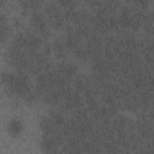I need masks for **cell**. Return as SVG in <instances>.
I'll list each match as a JSON object with an SVG mask.
<instances>
[{
	"label": "cell",
	"mask_w": 154,
	"mask_h": 154,
	"mask_svg": "<svg viewBox=\"0 0 154 154\" xmlns=\"http://www.w3.org/2000/svg\"><path fill=\"white\" fill-rule=\"evenodd\" d=\"M2 79L6 84V87L10 88V90L12 93H14L22 97H24L31 90L28 76L23 71H18L16 73H13V72L5 73Z\"/></svg>",
	"instance_id": "6da1fadb"
},
{
	"label": "cell",
	"mask_w": 154,
	"mask_h": 154,
	"mask_svg": "<svg viewBox=\"0 0 154 154\" xmlns=\"http://www.w3.org/2000/svg\"><path fill=\"white\" fill-rule=\"evenodd\" d=\"M45 16L47 18V23L48 25H51L54 29H60L61 26L65 25V18L63 14V10H60V6L58 5V2L54 1H49L46 6H45Z\"/></svg>",
	"instance_id": "7a4b0ae2"
},
{
	"label": "cell",
	"mask_w": 154,
	"mask_h": 154,
	"mask_svg": "<svg viewBox=\"0 0 154 154\" xmlns=\"http://www.w3.org/2000/svg\"><path fill=\"white\" fill-rule=\"evenodd\" d=\"M30 17H31V23L35 26V29L38 31L40 37H47L49 35V30H48V23L45 13L38 8H36L31 11Z\"/></svg>",
	"instance_id": "3957f363"
},
{
	"label": "cell",
	"mask_w": 154,
	"mask_h": 154,
	"mask_svg": "<svg viewBox=\"0 0 154 154\" xmlns=\"http://www.w3.org/2000/svg\"><path fill=\"white\" fill-rule=\"evenodd\" d=\"M55 69L67 81H71V79H73L77 76V67L72 63H70V61H61V63H59L57 65Z\"/></svg>",
	"instance_id": "277c9868"
},
{
	"label": "cell",
	"mask_w": 154,
	"mask_h": 154,
	"mask_svg": "<svg viewBox=\"0 0 154 154\" xmlns=\"http://www.w3.org/2000/svg\"><path fill=\"white\" fill-rule=\"evenodd\" d=\"M42 99H43L45 102H47V103H49V105H57V103H60V101H61V99H63V95H61V93H60L58 89L52 88V89H49V90L42 96Z\"/></svg>",
	"instance_id": "5b68a950"
},
{
	"label": "cell",
	"mask_w": 154,
	"mask_h": 154,
	"mask_svg": "<svg viewBox=\"0 0 154 154\" xmlns=\"http://www.w3.org/2000/svg\"><path fill=\"white\" fill-rule=\"evenodd\" d=\"M41 144H42V149L45 150L46 154H49V153H52V152L58 150V146H59V144H58L51 136H48V135H45V137H43Z\"/></svg>",
	"instance_id": "8992f818"
},
{
	"label": "cell",
	"mask_w": 154,
	"mask_h": 154,
	"mask_svg": "<svg viewBox=\"0 0 154 154\" xmlns=\"http://www.w3.org/2000/svg\"><path fill=\"white\" fill-rule=\"evenodd\" d=\"M52 48H53V51H54V53H55V55L58 58H65L67 52H69L66 49L65 45H64V41L63 40H58V38L54 40V42L52 45Z\"/></svg>",
	"instance_id": "52a82bcc"
},
{
	"label": "cell",
	"mask_w": 154,
	"mask_h": 154,
	"mask_svg": "<svg viewBox=\"0 0 154 154\" xmlns=\"http://www.w3.org/2000/svg\"><path fill=\"white\" fill-rule=\"evenodd\" d=\"M40 125H41V129L43 130V132H45L46 135H51V134L54 132L55 129H57V126L52 123V120H51L48 117H43V118L41 119Z\"/></svg>",
	"instance_id": "ba28073f"
},
{
	"label": "cell",
	"mask_w": 154,
	"mask_h": 154,
	"mask_svg": "<svg viewBox=\"0 0 154 154\" xmlns=\"http://www.w3.org/2000/svg\"><path fill=\"white\" fill-rule=\"evenodd\" d=\"M48 118L52 120V123H53L57 128H60V126L64 124V122L66 120V119L64 118V116H63L60 112H58V111H51Z\"/></svg>",
	"instance_id": "9c48e42d"
},
{
	"label": "cell",
	"mask_w": 154,
	"mask_h": 154,
	"mask_svg": "<svg viewBox=\"0 0 154 154\" xmlns=\"http://www.w3.org/2000/svg\"><path fill=\"white\" fill-rule=\"evenodd\" d=\"M22 122L17 120V119H13L10 124H8V131L12 134V135H18L20 131H22Z\"/></svg>",
	"instance_id": "30bf717a"
},
{
	"label": "cell",
	"mask_w": 154,
	"mask_h": 154,
	"mask_svg": "<svg viewBox=\"0 0 154 154\" xmlns=\"http://www.w3.org/2000/svg\"><path fill=\"white\" fill-rule=\"evenodd\" d=\"M20 5H22L25 10H31V11H34V10L38 8L40 1H35V0H24V1L20 2Z\"/></svg>",
	"instance_id": "8fae6325"
},
{
	"label": "cell",
	"mask_w": 154,
	"mask_h": 154,
	"mask_svg": "<svg viewBox=\"0 0 154 154\" xmlns=\"http://www.w3.org/2000/svg\"><path fill=\"white\" fill-rule=\"evenodd\" d=\"M7 36H8V30H7L6 24H0V42L5 41Z\"/></svg>",
	"instance_id": "7c38bea8"
},
{
	"label": "cell",
	"mask_w": 154,
	"mask_h": 154,
	"mask_svg": "<svg viewBox=\"0 0 154 154\" xmlns=\"http://www.w3.org/2000/svg\"><path fill=\"white\" fill-rule=\"evenodd\" d=\"M0 24H6V17L2 12H0Z\"/></svg>",
	"instance_id": "4fadbf2b"
},
{
	"label": "cell",
	"mask_w": 154,
	"mask_h": 154,
	"mask_svg": "<svg viewBox=\"0 0 154 154\" xmlns=\"http://www.w3.org/2000/svg\"><path fill=\"white\" fill-rule=\"evenodd\" d=\"M1 4H2V2H1V1H0V5H1Z\"/></svg>",
	"instance_id": "5bb4252c"
}]
</instances>
